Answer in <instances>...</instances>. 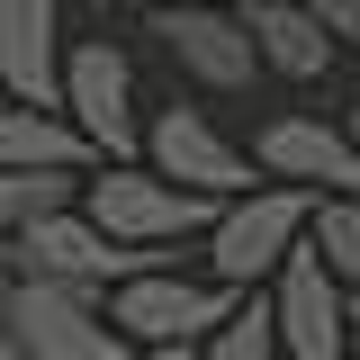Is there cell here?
Masks as SVG:
<instances>
[{
	"label": "cell",
	"instance_id": "cell-1",
	"mask_svg": "<svg viewBox=\"0 0 360 360\" xmlns=\"http://www.w3.org/2000/svg\"><path fill=\"white\" fill-rule=\"evenodd\" d=\"M307 234H315V198H307V189H288V180H262L252 198H225L217 234L198 243V270L225 279L234 297H262L270 279L307 252Z\"/></svg>",
	"mask_w": 360,
	"mask_h": 360
},
{
	"label": "cell",
	"instance_id": "cell-2",
	"mask_svg": "<svg viewBox=\"0 0 360 360\" xmlns=\"http://www.w3.org/2000/svg\"><path fill=\"white\" fill-rule=\"evenodd\" d=\"M82 207L117 243H135V252H180V243H207L225 217V198H198V189H180V180H162L153 162H99L82 189Z\"/></svg>",
	"mask_w": 360,
	"mask_h": 360
},
{
	"label": "cell",
	"instance_id": "cell-3",
	"mask_svg": "<svg viewBox=\"0 0 360 360\" xmlns=\"http://www.w3.org/2000/svg\"><path fill=\"white\" fill-rule=\"evenodd\" d=\"M243 307L225 279H207V270H144V279H127L117 297H108V324L127 333L135 352H198L207 333H217L225 315Z\"/></svg>",
	"mask_w": 360,
	"mask_h": 360
},
{
	"label": "cell",
	"instance_id": "cell-4",
	"mask_svg": "<svg viewBox=\"0 0 360 360\" xmlns=\"http://www.w3.org/2000/svg\"><path fill=\"white\" fill-rule=\"evenodd\" d=\"M9 252H18L27 279H63V288H90V297H117V288L144 279V270H172V252H135V243H117L90 207H63V217L27 225Z\"/></svg>",
	"mask_w": 360,
	"mask_h": 360
},
{
	"label": "cell",
	"instance_id": "cell-5",
	"mask_svg": "<svg viewBox=\"0 0 360 360\" xmlns=\"http://www.w3.org/2000/svg\"><path fill=\"white\" fill-rule=\"evenodd\" d=\"M63 117L99 144V162H144V117H135V63L108 37H72L63 63Z\"/></svg>",
	"mask_w": 360,
	"mask_h": 360
},
{
	"label": "cell",
	"instance_id": "cell-6",
	"mask_svg": "<svg viewBox=\"0 0 360 360\" xmlns=\"http://www.w3.org/2000/svg\"><path fill=\"white\" fill-rule=\"evenodd\" d=\"M0 315L27 342V360H135V342L108 324V297L63 288V279H18V297Z\"/></svg>",
	"mask_w": 360,
	"mask_h": 360
},
{
	"label": "cell",
	"instance_id": "cell-7",
	"mask_svg": "<svg viewBox=\"0 0 360 360\" xmlns=\"http://www.w3.org/2000/svg\"><path fill=\"white\" fill-rule=\"evenodd\" d=\"M153 37H162V54H172L189 82L217 90V99H234V90L262 82V45H252V27H243V9H217V0H162V9H153Z\"/></svg>",
	"mask_w": 360,
	"mask_h": 360
},
{
	"label": "cell",
	"instance_id": "cell-8",
	"mask_svg": "<svg viewBox=\"0 0 360 360\" xmlns=\"http://www.w3.org/2000/svg\"><path fill=\"white\" fill-rule=\"evenodd\" d=\"M144 162L162 180H180V189H198V198H252V189H262L252 144H234L207 108H162V117L144 127Z\"/></svg>",
	"mask_w": 360,
	"mask_h": 360
},
{
	"label": "cell",
	"instance_id": "cell-9",
	"mask_svg": "<svg viewBox=\"0 0 360 360\" xmlns=\"http://www.w3.org/2000/svg\"><path fill=\"white\" fill-rule=\"evenodd\" d=\"M252 162L262 180H288L307 198H360V144L352 127H324L315 108H279L252 127Z\"/></svg>",
	"mask_w": 360,
	"mask_h": 360
},
{
	"label": "cell",
	"instance_id": "cell-10",
	"mask_svg": "<svg viewBox=\"0 0 360 360\" xmlns=\"http://www.w3.org/2000/svg\"><path fill=\"white\" fill-rule=\"evenodd\" d=\"M262 297H270V315H279V352L288 360H352V288L324 270L315 243L270 279Z\"/></svg>",
	"mask_w": 360,
	"mask_h": 360
},
{
	"label": "cell",
	"instance_id": "cell-11",
	"mask_svg": "<svg viewBox=\"0 0 360 360\" xmlns=\"http://www.w3.org/2000/svg\"><path fill=\"white\" fill-rule=\"evenodd\" d=\"M63 9L54 0H0V99L9 108H63Z\"/></svg>",
	"mask_w": 360,
	"mask_h": 360
},
{
	"label": "cell",
	"instance_id": "cell-12",
	"mask_svg": "<svg viewBox=\"0 0 360 360\" xmlns=\"http://www.w3.org/2000/svg\"><path fill=\"white\" fill-rule=\"evenodd\" d=\"M243 27H252V45H262V72H279V82H324L333 54H342V37L315 18L307 0H252Z\"/></svg>",
	"mask_w": 360,
	"mask_h": 360
},
{
	"label": "cell",
	"instance_id": "cell-13",
	"mask_svg": "<svg viewBox=\"0 0 360 360\" xmlns=\"http://www.w3.org/2000/svg\"><path fill=\"white\" fill-rule=\"evenodd\" d=\"M0 172H99V144L63 108H9L0 99Z\"/></svg>",
	"mask_w": 360,
	"mask_h": 360
},
{
	"label": "cell",
	"instance_id": "cell-14",
	"mask_svg": "<svg viewBox=\"0 0 360 360\" xmlns=\"http://www.w3.org/2000/svg\"><path fill=\"white\" fill-rule=\"evenodd\" d=\"M189 360H288V352H279V315H270V297H243Z\"/></svg>",
	"mask_w": 360,
	"mask_h": 360
},
{
	"label": "cell",
	"instance_id": "cell-15",
	"mask_svg": "<svg viewBox=\"0 0 360 360\" xmlns=\"http://www.w3.org/2000/svg\"><path fill=\"white\" fill-rule=\"evenodd\" d=\"M307 243L324 252V270L360 297V198H315V234Z\"/></svg>",
	"mask_w": 360,
	"mask_h": 360
},
{
	"label": "cell",
	"instance_id": "cell-16",
	"mask_svg": "<svg viewBox=\"0 0 360 360\" xmlns=\"http://www.w3.org/2000/svg\"><path fill=\"white\" fill-rule=\"evenodd\" d=\"M307 9H315V18H324L342 45H360V0H307Z\"/></svg>",
	"mask_w": 360,
	"mask_h": 360
},
{
	"label": "cell",
	"instance_id": "cell-17",
	"mask_svg": "<svg viewBox=\"0 0 360 360\" xmlns=\"http://www.w3.org/2000/svg\"><path fill=\"white\" fill-rule=\"evenodd\" d=\"M0 360H27V342L9 333V315H0Z\"/></svg>",
	"mask_w": 360,
	"mask_h": 360
},
{
	"label": "cell",
	"instance_id": "cell-18",
	"mask_svg": "<svg viewBox=\"0 0 360 360\" xmlns=\"http://www.w3.org/2000/svg\"><path fill=\"white\" fill-rule=\"evenodd\" d=\"M352 360H360V297H352Z\"/></svg>",
	"mask_w": 360,
	"mask_h": 360
},
{
	"label": "cell",
	"instance_id": "cell-19",
	"mask_svg": "<svg viewBox=\"0 0 360 360\" xmlns=\"http://www.w3.org/2000/svg\"><path fill=\"white\" fill-rule=\"evenodd\" d=\"M135 360H189V352H135Z\"/></svg>",
	"mask_w": 360,
	"mask_h": 360
},
{
	"label": "cell",
	"instance_id": "cell-20",
	"mask_svg": "<svg viewBox=\"0 0 360 360\" xmlns=\"http://www.w3.org/2000/svg\"><path fill=\"white\" fill-rule=\"evenodd\" d=\"M342 127H352V144H360V108H352V117H342Z\"/></svg>",
	"mask_w": 360,
	"mask_h": 360
},
{
	"label": "cell",
	"instance_id": "cell-21",
	"mask_svg": "<svg viewBox=\"0 0 360 360\" xmlns=\"http://www.w3.org/2000/svg\"><path fill=\"white\" fill-rule=\"evenodd\" d=\"M217 9H252V0H217Z\"/></svg>",
	"mask_w": 360,
	"mask_h": 360
}]
</instances>
